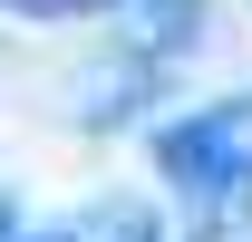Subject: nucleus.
<instances>
[{
    "instance_id": "3",
    "label": "nucleus",
    "mask_w": 252,
    "mask_h": 242,
    "mask_svg": "<svg viewBox=\"0 0 252 242\" xmlns=\"http://www.w3.org/2000/svg\"><path fill=\"white\" fill-rule=\"evenodd\" d=\"M20 20H88V10H107V0H10Z\"/></svg>"
},
{
    "instance_id": "2",
    "label": "nucleus",
    "mask_w": 252,
    "mask_h": 242,
    "mask_svg": "<svg viewBox=\"0 0 252 242\" xmlns=\"http://www.w3.org/2000/svg\"><path fill=\"white\" fill-rule=\"evenodd\" d=\"M68 233H78V242H165V223H156V204H126V194H107V204H88Z\"/></svg>"
},
{
    "instance_id": "4",
    "label": "nucleus",
    "mask_w": 252,
    "mask_h": 242,
    "mask_svg": "<svg viewBox=\"0 0 252 242\" xmlns=\"http://www.w3.org/2000/svg\"><path fill=\"white\" fill-rule=\"evenodd\" d=\"M0 242H20V213H10V194H0Z\"/></svg>"
},
{
    "instance_id": "1",
    "label": "nucleus",
    "mask_w": 252,
    "mask_h": 242,
    "mask_svg": "<svg viewBox=\"0 0 252 242\" xmlns=\"http://www.w3.org/2000/svg\"><path fill=\"white\" fill-rule=\"evenodd\" d=\"M156 175L175 184V204L223 233L252 213V97H223V107H194V117L156 126Z\"/></svg>"
},
{
    "instance_id": "5",
    "label": "nucleus",
    "mask_w": 252,
    "mask_h": 242,
    "mask_svg": "<svg viewBox=\"0 0 252 242\" xmlns=\"http://www.w3.org/2000/svg\"><path fill=\"white\" fill-rule=\"evenodd\" d=\"M20 242H78V233H20Z\"/></svg>"
}]
</instances>
